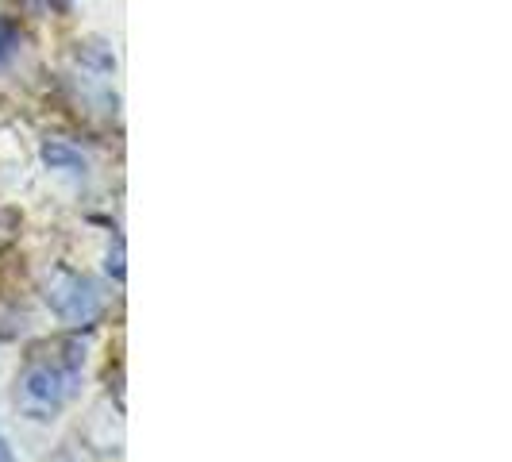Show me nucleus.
Masks as SVG:
<instances>
[{
  "label": "nucleus",
  "mask_w": 512,
  "mask_h": 462,
  "mask_svg": "<svg viewBox=\"0 0 512 462\" xmlns=\"http://www.w3.org/2000/svg\"><path fill=\"white\" fill-rule=\"evenodd\" d=\"M85 370V343L66 335V339H47L39 343L24 362L20 374V409L35 420H51L74 401L77 385Z\"/></svg>",
  "instance_id": "1"
},
{
  "label": "nucleus",
  "mask_w": 512,
  "mask_h": 462,
  "mask_svg": "<svg viewBox=\"0 0 512 462\" xmlns=\"http://www.w3.org/2000/svg\"><path fill=\"white\" fill-rule=\"evenodd\" d=\"M43 297L54 308V316L70 328H89L104 316L101 285L85 274H74V270H54L43 285Z\"/></svg>",
  "instance_id": "2"
},
{
  "label": "nucleus",
  "mask_w": 512,
  "mask_h": 462,
  "mask_svg": "<svg viewBox=\"0 0 512 462\" xmlns=\"http://www.w3.org/2000/svg\"><path fill=\"white\" fill-rule=\"evenodd\" d=\"M43 162H47L51 170H62V174H85V170H89L85 154L74 151V147H70V143H62V139L43 143Z\"/></svg>",
  "instance_id": "3"
},
{
  "label": "nucleus",
  "mask_w": 512,
  "mask_h": 462,
  "mask_svg": "<svg viewBox=\"0 0 512 462\" xmlns=\"http://www.w3.org/2000/svg\"><path fill=\"white\" fill-rule=\"evenodd\" d=\"M12 47H16V24L0 16V58L12 51Z\"/></svg>",
  "instance_id": "4"
},
{
  "label": "nucleus",
  "mask_w": 512,
  "mask_h": 462,
  "mask_svg": "<svg viewBox=\"0 0 512 462\" xmlns=\"http://www.w3.org/2000/svg\"><path fill=\"white\" fill-rule=\"evenodd\" d=\"M108 270L116 274V278H124V243L116 239V247L108 251Z\"/></svg>",
  "instance_id": "5"
},
{
  "label": "nucleus",
  "mask_w": 512,
  "mask_h": 462,
  "mask_svg": "<svg viewBox=\"0 0 512 462\" xmlns=\"http://www.w3.org/2000/svg\"><path fill=\"white\" fill-rule=\"evenodd\" d=\"M31 4H35L39 12H62V8H66L70 0H31Z\"/></svg>",
  "instance_id": "6"
},
{
  "label": "nucleus",
  "mask_w": 512,
  "mask_h": 462,
  "mask_svg": "<svg viewBox=\"0 0 512 462\" xmlns=\"http://www.w3.org/2000/svg\"><path fill=\"white\" fill-rule=\"evenodd\" d=\"M0 462H12V451H8V439L0 436Z\"/></svg>",
  "instance_id": "7"
}]
</instances>
